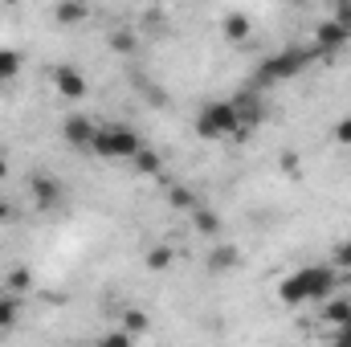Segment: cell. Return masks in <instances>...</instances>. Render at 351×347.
<instances>
[{
  "instance_id": "11",
  "label": "cell",
  "mask_w": 351,
  "mask_h": 347,
  "mask_svg": "<svg viewBox=\"0 0 351 347\" xmlns=\"http://www.w3.org/2000/svg\"><path fill=\"white\" fill-rule=\"evenodd\" d=\"M192 225H196V233L200 237H217L221 233V213H213V208H192Z\"/></svg>"
},
{
  "instance_id": "1",
  "label": "cell",
  "mask_w": 351,
  "mask_h": 347,
  "mask_svg": "<svg viewBox=\"0 0 351 347\" xmlns=\"http://www.w3.org/2000/svg\"><path fill=\"white\" fill-rule=\"evenodd\" d=\"M335 286H339V278H335V270H331V265H302V270H294L290 278H282L278 298H282L286 307L327 302V298L335 294Z\"/></svg>"
},
{
  "instance_id": "19",
  "label": "cell",
  "mask_w": 351,
  "mask_h": 347,
  "mask_svg": "<svg viewBox=\"0 0 351 347\" xmlns=\"http://www.w3.org/2000/svg\"><path fill=\"white\" fill-rule=\"evenodd\" d=\"M135 168H139V172H147V176H156L160 168H164V160H160V152H152V147H143V152L135 156Z\"/></svg>"
},
{
  "instance_id": "9",
  "label": "cell",
  "mask_w": 351,
  "mask_h": 347,
  "mask_svg": "<svg viewBox=\"0 0 351 347\" xmlns=\"http://www.w3.org/2000/svg\"><path fill=\"white\" fill-rule=\"evenodd\" d=\"M237 261H241V250H237V246H213L208 258H204V265H208L213 274H225V270H233Z\"/></svg>"
},
{
  "instance_id": "2",
  "label": "cell",
  "mask_w": 351,
  "mask_h": 347,
  "mask_svg": "<svg viewBox=\"0 0 351 347\" xmlns=\"http://www.w3.org/2000/svg\"><path fill=\"white\" fill-rule=\"evenodd\" d=\"M90 152L102 156V160H135V156L143 152V139H139V131L127 127V123H106V127H98Z\"/></svg>"
},
{
  "instance_id": "3",
  "label": "cell",
  "mask_w": 351,
  "mask_h": 347,
  "mask_svg": "<svg viewBox=\"0 0 351 347\" xmlns=\"http://www.w3.org/2000/svg\"><path fill=\"white\" fill-rule=\"evenodd\" d=\"M196 135L200 139H225V135H245L241 131V119H237V106L225 98V102H208L204 110H200V119H196Z\"/></svg>"
},
{
  "instance_id": "22",
  "label": "cell",
  "mask_w": 351,
  "mask_h": 347,
  "mask_svg": "<svg viewBox=\"0 0 351 347\" xmlns=\"http://www.w3.org/2000/svg\"><path fill=\"white\" fill-rule=\"evenodd\" d=\"M331 270H351V237L335 246V254H331Z\"/></svg>"
},
{
  "instance_id": "15",
  "label": "cell",
  "mask_w": 351,
  "mask_h": 347,
  "mask_svg": "<svg viewBox=\"0 0 351 347\" xmlns=\"http://www.w3.org/2000/svg\"><path fill=\"white\" fill-rule=\"evenodd\" d=\"M16 319H21V302L8 298V294H0V331H12Z\"/></svg>"
},
{
  "instance_id": "10",
  "label": "cell",
  "mask_w": 351,
  "mask_h": 347,
  "mask_svg": "<svg viewBox=\"0 0 351 347\" xmlns=\"http://www.w3.org/2000/svg\"><path fill=\"white\" fill-rule=\"evenodd\" d=\"M323 319L339 331V327L351 319V298H348V294H331V298L323 302Z\"/></svg>"
},
{
  "instance_id": "23",
  "label": "cell",
  "mask_w": 351,
  "mask_h": 347,
  "mask_svg": "<svg viewBox=\"0 0 351 347\" xmlns=\"http://www.w3.org/2000/svg\"><path fill=\"white\" fill-rule=\"evenodd\" d=\"M94 347H131V335L127 331H110V335H102Z\"/></svg>"
},
{
  "instance_id": "6",
  "label": "cell",
  "mask_w": 351,
  "mask_h": 347,
  "mask_svg": "<svg viewBox=\"0 0 351 347\" xmlns=\"http://www.w3.org/2000/svg\"><path fill=\"white\" fill-rule=\"evenodd\" d=\"M29 192H33V204L37 208H58L62 204V184L53 180V176H33V184H29Z\"/></svg>"
},
{
  "instance_id": "25",
  "label": "cell",
  "mask_w": 351,
  "mask_h": 347,
  "mask_svg": "<svg viewBox=\"0 0 351 347\" xmlns=\"http://www.w3.org/2000/svg\"><path fill=\"white\" fill-rule=\"evenodd\" d=\"M331 347H351V331L339 327V331H335V339H331Z\"/></svg>"
},
{
  "instance_id": "13",
  "label": "cell",
  "mask_w": 351,
  "mask_h": 347,
  "mask_svg": "<svg viewBox=\"0 0 351 347\" xmlns=\"http://www.w3.org/2000/svg\"><path fill=\"white\" fill-rule=\"evenodd\" d=\"M143 261H147V270H152V274H164V270L176 261V250H172V246H156V250H147V254H143Z\"/></svg>"
},
{
  "instance_id": "24",
  "label": "cell",
  "mask_w": 351,
  "mask_h": 347,
  "mask_svg": "<svg viewBox=\"0 0 351 347\" xmlns=\"http://www.w3.org/2000/svg\"><path fill=\"white\" fill-rule=\"evenodd\" d=\"M331 135H335V143H343V147H351V119H339V123L331 127Z\"/></svg>"
},
{
  "instance_id": "26",
  "label": "cell",
  "mask_w": 351,
  "mask_h": 347,
  "mask_svg": "<svg viewBox=\"0 0 351 347\" xmlns=\"http://www.w3.org/2000/svg\"><path fill=\"white\" fill-rule=\"evenodd\" d=\"M12 221V204L8 200H0V225H8Z\"/></svg>"
},
{
  "instance_id": "16",
  "label": "cell",
  "mask_w": 351,
  "mask_h": 347,
  "mask_svg": "<svg viewBox=\"0 0 351 347\" xmlns=\"http://www.w3.org/2000/svg\"><path fill=\"white\" fill-rule=\"evenodd\" d=\"M53 16H58L62 25H78V21H86V16H90V8H86V4H58V8H53Z\"/></svg>"
},
{
  "instance_id": "14",
  "label": "cell",
  "mask_w": 351,
  "mask_h": 347,
  "mask_svg": "<svg viewBox=\"0 0 351 347\" xmlns=\"http://www.w3.org/2000/svg\"><path fill=\"white\" fill-rule=\"evenodd\" d=\"M152 327V319H147V311H123V323H119V331H127V335H143Z\"/></svg>"
},
{
  "instance_id": "5",
  "label": "cell",
  "mask_w": 351,
  "mask_h": 347,
  "mask_svg": "<svg viewBox=\"0 0 351 347\" xmlns=\"http://www.w3.org/2000/svg\"><path fill=\"white\" fill-rule=\"evenodd\" d=\"M94 135H98V123L86 119V115H70V119L62 123V139H66L70 147H94Z\"/></svg>"
},
{
  "instance_id": "17",
  "label": "cell",
  "mask_w": 351,
  "mask_h": 347,
  "mask_svg": "<svg viewBox=\"0 0 351 347\" xmlns=\"http://www.w3.org/2000/svg\"><path fill=\"white\" fill-rule=\"evenodd\" d=\"M106 45H110L114 53H131V49H135V33H131V29H114V33L106 37Z\"/></svg>"
},
{
  "instance_id": "4",
  "label": "cell",
  "mask_w": 351,
  "mask_h": 347,
  "mask_svg": "<svg viewBox=\"0 0 351 347\" xmlns=\"http://www.w3.org/2000/svg\"><path fill=\"white\" fill-rule=\"evenodd\" d=\"M302 66H306V53H302V49H286V53L269 58L262 70H258V82H282V78H294Z\"/></svg>"
},
{
  "instance_id": "12",
  "label": "cell",
  "mask_w": 351,
  "mask_h": 347,
  "mask_svg": "<svg viewBox=\"0 0 351 347\" xmlns=\"http://www.w3.org/2000/svg\"><path fill=\"white\" fill-rule=\"evenodd\" d=\"M221 29H225L229 41H245V37H250V16H245V12H229V16L221 21Z\"/></svg>"
},
{
  "instance_id": "20",
  "label": "cell",
  "mask_w": 351,
  "mask_h": 347,
  "mask_svg": "<svg viewBox=\"0 0 351 347\" xmlns=\"http://www.w3.org/2000/svg\"><path fill=\"white\" fill-rule=\"evenodd\" d=\"M168 204H172V208H196V192L184 188V184H176L172 192H168Z\"/></svg>"
},
{
  "instance_id": "8",
  "label": "cell",
  "mask_w": 351,
  "mask_h": 347,
  "mask_svg": "<svg viewBox=\"0 0 351 347\" xmlns=\"http://www.w3.org/2000/svg\"><path fill=\"white\" fill-rule=\"evenodd\" d=\"M348 29L339 25V21H323L319 29H315V41H319V49H343L348 45Z\"/></svg>"
},
{
  "instance_id": "18",
  "label": "cell",
  "mask_w": 351,
  "mask_h": 347,
  "mask_svg": "<svg viewBox=\"0 0 351 347\" xmlns=\"http://www.w3.org/2000/svg\"><path fill=\"white\" fill-rule=\"evenodd\" d=\"M16 70H21V53L16 49H0V82L16 78Z\"/></svg>"
},
{
  "instance_id": "21",
  "label": "cell",
  "mask_w": 351,
  "mask_h": 347,
  "mask_svg": "<svg viewBox=\"0 0 351 347\" xmlns=\"http://www.w3.org/2000/svg\"><path fill=\"white\" fill-rule=\"evenodd\" d=\"M29 286H33V274H29L25 265H16V270H8V290H12V294H25Z\"/></svg>"
},
{
  "instance_id": "27",
  "label": "cell",
  "mask_w": 351,
  "mask_h": 347,
  "mask_svg": "<svg viewBox=\"0 0 351 347\" xmlns=\"http://www.w3.org/2000/svg\"><path fill=\"white\" fill-rule=\"evenodd\" d=\"M4 176H8V160H4V156H0V180H4Z\"/></svg>"
},
{
  "instance_id": "7",
  "label": "cell",
  "mask_w": 351,
  "mask_h": 347,
  "mask_svg": "<svg viewBox=\"0 0 351 347\" xmlns=\"http://www.w3.org/2000/svg\"><path fill=\"white\" fill-rule=\"evenodd\" d=\"M53 86H58L62 98H86V78H82L78 66H58L53 70Z\"/></svg>"
}]
</instances>
